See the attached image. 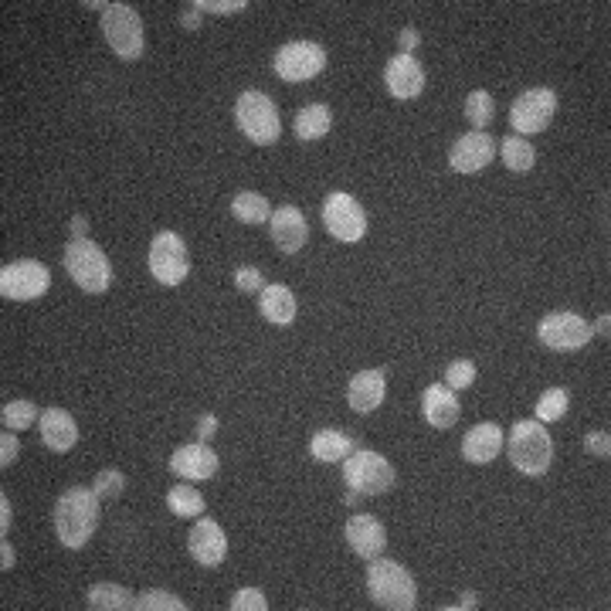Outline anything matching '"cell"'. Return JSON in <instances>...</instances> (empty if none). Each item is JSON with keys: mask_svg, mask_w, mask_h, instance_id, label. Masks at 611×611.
Here are the masks:
<instances>
[{"mask_svg": "<svg viewBox=\"0 0 611 611\" xmlns=\"http://www.w3.org/2000/svg\"><path fill=\"white\" fill-rule=\"evenodd\" d=\"M99 530V496L96 489L72 486L55 503V533L68 550H82Z\"/></svg>", "mask_w": 611, "mask_h": 611, "instance_id": "cell-1", "label": "cell"}, {"mask_svg": "<svg viewBox=\"0 0 611 611\" xmlns=\"http://www.w3.org/2000/svg\"><path fill=\"white\" fill-rule=\"evenodd\" d=\"M367 591L374 598V605L391 611H411L418 605V584L411 578V571L398 561H387V557H374L370 561Z\"/></svg>", "mask_w": 611, "mask_h": 611, "instance_id": "cell-2", "label": "cell"}, {"mask_svg": "<svg viewBox=\"0 0 611 611\" xmlns=\"http://www.w3.org/2000/svg\"><path fill=\"white\" fill-rule=\"evenodd\" d=\"M503 449L510 452L513 469H520L523 476H544L550 469V462H554V442H550V432L544 428V421H537V418L516 421Z\"/></svg>", "mask_w": 611, "mask_h": 611, "instance_id": "cell-3", "label": "cell"}, {"mask_svg": "<svg viewBox=\"0 0 611 611\" xmlns=\"http://www.w3.org/2000/svg\"><path fill=\"white\" fill-rule=\"evenodd\" d=\"M65 272L75 286L82 292H92V296L106 292L113 282V265L92 238H72L65 245Z\"/></svg>", "mask_w": 611, "mask_h": 611, "instance_id": "cell-4", "label": "cell"}, {"mask_svg": "<svg viewBox=\"0 0 611 611\" xmlns=\"http://www.w3.org/2000/svg\"><path fill=\"white\" fill-rule=\"evenodd\" d=\"M235 123L248 140L258 143V146H272V143H279V136H282V119H279L275 102L265 96V92H255V89H248L238 96Z\"/></svg>", "mask_w": 611, "mask_h": 611, "instance_id": "cell-5", "label": "cell"}, {"mask_svg": "<svg viewBox=\"0 0 611 611\" xmlns=\"http://www.w3.org/2000/svg\"><path fill=\"white\" fill-rule=\"evenodd\" d=\"M102 34H106V45L113 48L116 58H123V62H136L146 48L143 17L129 4H109L106 11H102Z\"/></svg>", "mask_w": 611, "mask_h": 611, "instance_id": "cell-6", "label": "cell"}, {"mask_svg": "<svg viewBox=\"0 0 611 611\" xmlns=\"http://www.w3.org/2000/svg\"><path fill=\"white\" fill-rule=\"evenodd\" d=\"M343 483L357 496H381L394 486V466L381 452L354 449L343 459Z\"/></svg>", "mask_w": 611, "mask_h": 611, "instance_id": "cell-7", "label": "cell"}, {"mask_svg": "<svg viewBox=\"0 0 611 611\" xmlns=\"http://www.w3.org/2000/svg\"><path fill=\"white\" fill-rule=\"evenodd\" d=\"M51 286V272L45 262H34V258H17L0 269V296L11 299V303H31L41 299Z\"/></svg>", "mask_w": 611, "mask_h": 611, "instance_id": "cell-8", "label": "cell"}, {"mask_svg": "<svg viewBox=\"0 0 611 611\" xmlns=\"http://www.w3.org/2000/svg\"><path fill=\"white\" fill-rule=\"evenodd\" d=\"M150 275L160 282V286H180L191 272V255H187V245L177 231H160L157 238L150 242Z\"/></svg>", "mask_w": 611, "mask_h": 611, "instance_id": "cell-9", "label": "cell"}, {"mask_svg": "<svg viewBox=\"0 0 611 611\" xmlns=\"http://www.w3.org/2000/svg\"><path fill=\"white\" fill-rule=\"evenodd\" d=\"M323 225L337 242L354 245L367 235V214L357 197H350L347 191H333L323 201Z\"/></svg>", "mask_w": 611, "mask_h": 611, "instance_id": "cell-10", "label": "cell"}, {"mask_svg": "<svg viewBox=\"0 0 611 611\" xmlns=\"http://www.w3.org/2000/svg\"><path fill=\"white\" fill-rule=\"evenodd\" d=\"M554 116H557L554 89H527L523 96H516L510 106V123L516 129V136H523V140L533 133H544Z\"/></svg>", "mask_w": 611, "mask_h": 611, "instance_id": "cell-11", "label": "cell"}, {"mask_svg": "<svg viewBox=\"0 0 611 611\" xmlns=\"http://www.w3.org/2000/svg\"><path fill=\"white\" fill-rule=\"evenodd\" d=\"M326 68V51L316 41H289L275 51V75L282 82H309Z\"/></svg>", "mask_w": 611, "mask_h": 611, "instance_id": "cell-12", "label": "cell"}, {"mask_svg": "<svg viewBox=\"0 0 611 611\" xmlns=\"http://www.w3.org/2000/svg\"><path fill=\"white\" fill-rule=\"evenodd\" d=\"M537 337L544 347L550 350H561V354H571V350H581L591 343V323L578 313H550L540 320L537 326Z\"/></svg>", "mask_w": 611, "mask_h": 611, "instance_id": "cell-13", "label": "cell"}, {"mask_svg": "<svg viewBox=\"0 0 611 611\" xmlns=\"http://www.w3.org/2000/svg\"><path fill=\"white\" fill-rule=\"evenodd\" d=\"M496 157V140L489 133H466L452 143L449 150V167L455 174H479L486 170Z\"/></svg>", "mask_w": 611, "mask_h": 611, "instance_id": "cell-14", "label": "cell"}, {"mask_svg": "<svg viewBox=\"0 0 611 611\" xmlns=\"http://www.w3.org/2000/svg\"><path fill=\"white\" fill-rule=\"evenodd\" d=\"M218 452L204 442H191V445H180V449L170 455V472H177L180 479L187 483H204V479L218 476Z\"/></svg>", "mask_w": 611, "mask_h": 611, "instance_id": "cell-15", "label": "cell"}, {"mask_svg": "<svg viewBox=\"0 0 611 611\" xmlns=\"http://www.w3.org/2000/svg\"><path fill=\"white\" fill-rule=\"evenodd\" d=\"M187 547H191V557L201 567H218L228 557V537L221 530L218 520L211 516H201V520L191 527V537H187Z\"/></svg>", "mask_w": 611, "mask_h": 611, "instance_id": "cell-16", "label": "cell"}, {"mask_svg": "<svg viewBox=\"0 0 611 611\" xmlns=\"http://www.w3.org/2000/svg\"><path fill=\"white\" fill-rule=\"evenodd\" d=\"M347 544L350 550L360 557V561H374V557L384 554L387 547V533H384V523L370 513H357L347 520Z\"/></svg>", "mask_w": 611, "mask_h": 611, "instance_id": "cell-17", "label": "cell"}, {"mask_svg": "<svg viewBox=\"0 0 611 611\" xmlns=\"http://www.w3.org/2000/svg\"><path fill=\"white\" fill-rule=\"evenodd\" d=\"M384 85L394 99H418L425 92V68L415 55H398L384 68Z\"/></svg>", "mask_w": 611, "mask_h": 611, "instance_id": "cell-18", "label": "cell"}, {"mask_svg": "<svg viewBox=\"0 0 611 611\" xmlns=\"http://www.w3.org/2000/svg\"><path fill=\"white\" fill-rule=\"evenodd\" d=\"M269 231H272L275 248H279V252H286V255H296L299 248L306 245V238H309V225H306L303 211L292 208V204H286V208H279V211H272Z\"/></svg>", "mask_w": 611, "mask_h": 611, "instance_id": "cell-19", "label": "cell"}, {"mask_svg": "<svg viewBox=\"0 0 611 611\" xmlns=\"http://www.w3.org/2000/svg\"><path fill=\"white\" fill-rule=\"evenodd\" d=\"M506 445L503 428L493 425V421H483V425L469 428V435L462 438V459L472 462V466H489Z\"/></svg>", "mask_w": 611, "mask_h": 611, "instance_id": "cell-20", "label": "cell"}, {"mask_svg": "<svg viewBox=\"0 0 611 611\" xmlns=\"http://www.w3.org/2000/svg\"><path fill=\"white\" fill-rule=\"evenodd\" d=\"M387 394V381H384V370H360V374L350 377L347 384V401L357 415H370L384 404Z\"/></svg>", "mask_w": 611, "mask_h": 611, "instance_id": "cell-21", "label": "cell"}, {"mask_svg": "<svg viewBox=\"0 0 611 611\" xmlns=\"http://www.w3.org/2000/svg\"><path fill=\"white\" fill-rule=\"evenodd\" d=\"M421 415H425V421L432 428H452L462 415L459 394H455L452 387L428 384L425 394H421Z\"/></svg>", "mask_w": 611, "mask_h": 611, "instance_id": "cell-22", "label": "cell"}, {"mask_svg": "<svg viewBox=\"0 0 611 611\" xmlns=\"http://www.w3.org/2000/svg\"><path fill=\"white\" fill-rule=\"evenodd\" d=\"M38 428H41V442H45L51 452H72L75 442H79V425H75V418L68 415L65 408L41 411Z\"/></svg>", "mask_w": 611, "mask_h": 611, "instance_id": "cell-23", "label": "cell"}, {"mask_svg": "<svg viewBox=\"0 0 611 611\" xmlns=\"http://www.w3.org/2000/svg\"><path fill=\"white\" fill-rule=\"evenodd\" d=\"M258 313L265 316L272 326H289L296 320V296H292L289 286H265L258 292Z\"/></svg>", "mask_w": 611, "mask_h": 611, "instance_id": "cell-24", "label": "cell"}, {"mask_svg": "<svg viewBox=\"0 0 611 611\" xmlns=\"http://www.w3.org/2000/svg\"><path fill=\"white\" fill-rule=\"evenodd\" d=\"M357 449V442L350 438L347 432H340V428H323V432L313 435V442H309V455H313L316 462H343L350 452Z\"/></svg>", "mask_w": 611, "mask_h": 611, "instance_id": "cell-25", "label": "cell"}, {"mask_svg": "<svg viewBox=\"0 0 611 611\" xmlns=\"http://www.w3.org/2000/svg\"><path fill=\"white\" fill-rule=\"evenodd\" d=\"M330 126H333V116H330V109H326L323 102H309V106H303L296 113V136L303 143L323 140V136L330 133Z\"/></svg>", "mask_w": 611, "mask_h": 611, "instance_id": "cell-26", "label": "cell"}, {"mask_svg": "<svg viewBox=\"0 0 611 611\" xmlns=\"http://www.w3.org/2000/svg\"><path fill=\"white\" fill-rule=\"evenodd\" d=\"M499 157H503L506 170H513V174H530L533 163H537V150H533V143L513 133L499 140Z\"/></svg>", "mask_w": 611, "mask_h": 611, "instance_id": "cell-27", "label": "cell"}, {"mask_svg": "<svg viewBox=\"0 0 611 611\" xmlns=\"http://www.w3.org/2000/svg\"><path fill=\"white\" fill-rule=\"evenodd\" d=\"M231 214H235L242 225H265L272 218L269 197H262L258 191H242L231 197Z\"/></svg>", "mask_w": 611, "mask_h": 611, "instance_id": "cell-28", "label": "cell"}, {"mask_svg": "<svg viewBox=\"0 0 611 611\" xmlns=\"http://www.w3.org/2000/svg\"><path fill=\"white\" fill-rule=\"evenodd\" d=\"M85 601H89V608L96 611H126V608H136V598L129 595L126 588H119V584H92L89 595H85Z\"/></svg>", "mask_w": 611, "mask_h": 611, "instance_id": "cell-29", "label": "cell"}, {"mask_svg": "<svg viewBox=\"0 0 611 611\" xmlns=\"http://www.w3.org/2000/svg\"><path fill=\"white\" fill-rule=\"evenodd\" d=\"M167 506L174 516H184V520H197V516H204V496L197 493L194 486L180 483L167 493Z\"/></svg>", "mask_w": 611, "mask_h": 611, "instance_id": "cell-30", "label": "cell"}, {"mask_svg": "<svg viewBox=\"0 0 611 611\" xmlns=\"http://www.w3.org/2000/svg\"><path fill=\"white\" fill-rule=\"evenodd\" d=\"M493 116H496L493 96H489L486 89L469 92V99H466V119H469L472 133H486V126L493 123Z\"/></svg>", "mask_w": 611, "mask_h": 611, "instance_id": "cell-31", "label": "cell"}, {"mask_svg": "<svg viewBox=\"0 0 611 611\" xmlns=\"http://www.w3.org/2000/svg\"><path fill=\"white\" fill-rule=\"evenodd\" d=\"M567 404H571V394L564 391V387H550V391L540 394V401H537V408H533V415H537V421H561L567 415Z\"/></svg>", "mask_w": 611, "mask_h": 611, "instance_id": "cell-32", "label": "cell"}, {"mask_svg": "<svg viewBox=\"0 0 611 611\" xmlns=\"http://www.w3.org/2000/svg\"><path fill=\"white\" fill-rule=\"evenodd\" d=\"M38 418H41V411L34 408L31 401H7V404H4V411H0V421H4V428H11V432H21V428H31Z\"/></svg>", "mask_w": 611, "mask_h": 611, "instance_id": "cell-33", "label": "cell"}, {"mask_svg": "<svg viewBox=\"0 0 611 611\" xmlns=\"http://www.w3.org/2000/svg\"><path fill=\"white\" fill-rule=\"evenodd\" d=\"M136 608L140 611H184V598H177L174 591H163V588H150L136 598Z\"/></svg>", "mask_w": 611, "mask_h": 611, "instance_id": "cell-34", "label": "cell"}, {"mask_svg": "<svg viewBox=\"0 0 611 611\" xmlns=\"http://www.w3.org/2000/svg\"><path fill=\"white\" fill-rule=\"evenodd\" d=\"M472 384H476V364L472 360H455V364L445 367V387H452L455 394Z\"/></svg>", "mask_w": 611, "mask_h": 611, "instance_id": "cell-35", "label": "cell"}, {"mask_svg": "<svg viewBox=\"0 0 611 611\" xmlns=\"http://www.w3.org/2000/svg\"><path fill=\"white\" fill-rule=\"evenodd\" d=\"M92 489H96L99 499H116V496H123L126 476L119 469H102L96 476V483H92Z\"/></svg>", "mask_w": 611, "mask_h": 611, "instance_id": "cell-36", "label": "cell"}, {"mask_svg": "<svg viewBox=\"0 0 611 611\" xmlns=\"http://www.w3.org/2000/svg\"><path fill=\"white\" fill-rule=\"evenodd\" d=\"M231 611H265L269 608V598L262 595L258 588H242V591H235L231 595Z\"/></svg>", "mask_w": 611, "mask_h": 611, "instance_id": "cell-37", "label": "cell"}, {"mask_svg": "<svg viewBox=\"0 0 611 611\" xmlns=\"http://www.w3.org/2000/svg\"><path fill=\"white\" fill-rule=\"evenodd\" d=\"M191 7H197V11H208V14H238L248 7V0H194Z\"/></svg>", "mask_w": 611, "mask_h": 611, "instance_id": "cell-38", "label": "cell"}, {"mask_svg": "<svg viewBox=\"0 0 611 611\" xmlns=\"http://www.w3.org/2000/svg\"><path fill=\"white\" fill-rule=\"evenodd\" d=\"M17 455H21V442H17L11 428H4V435H0V469H11Z\"/></svg>", "mask_w": 611, "mask_h": 611, "instance_id": "cell-39", "label": "cell"}, {"mask_svg": "<svg viewBox=\"0 0 611 611\" xmlns=\"http://www.w3.org/2000/svg\"><path fill=\"white\" fill-rule=\"evenodd\" d=\"M235 286L242 292H262L265 282H262V272L255 269V265H242V269L235 272Z\"/></svg>", "mask_w": 611, "mask_h": 611, "instance_id": "cell-40", "label": "cell"}, {"mask_svg": "<svg viewBox=\"0 0 611 611\" xmlns=\"http://www.w3.org/2000/svg\"><path fill=\"white\" fill-rule=\"evenodd\" d=\"M584 449L595 455V459H608V455H611V435L608 432H588V435H584Z\"/></svg>", "mask_w": 611, "mask_h": 611, "instance_id": "cell-41", "label": "cell"}, {"mask_svg": "<svg viewBox=\"0 0 611 611\" xmlns=\"http://www.w3.org/2000/svg\"><path fill=\"white\" fill-rule=\"evenodd\" d=\"M421 45V34L415 28H404L401 31V38H398V48H401V55H411Z\"/></svg>", "mask_w": 611, "mask_h": 611, "instance_id": "cell-42", "label": "cell"}, {"mask_svg": "<svg viewBox=\"0 0 611 611\" xmlns=\"http://www.w3.org/2000/svg\"><path fill=\"white\" fill-rule=\"evenodd\" d=\"M214 432H218V418H214V415H201V425H197V442H208Z\"/></svg>", "mask_w": 611, "mask_h": 611, "instance_id": "cell-43", "label": "cell"}, {"mask_svg": "<svg viewBox=\"0 0 611 611\" xmlns=\"http://www.w3.org/2000/svg\"><path fill=\"white\" fill-rule=\"evenodd\" d=\"M11 527H14V510H11V503H7V496H0V533L7 537Z\"/></svg>", "mask_w": 611, "mask_h": 611, "instance_id": "cell-44", "label": "cell"}, {"mask_svg": "<svg viewBox=\"0 0 611 611\" xmlns=\"http://www.w3.org/2000/svg\"><path fill=\"white\" fill-rule=\"evenodd\" d=\"M180 24H184V28H201V11H197V7H187V11L180 14Z\"/></svg>", "mask_w": 611, "mask_h": 611, "instance_id": "cell-45", "label": "cell"}, {"mask_svg": "<svg viewBox=\"0 0 611 611\" xmlns=\"http://www.w3.org/2000/svg\"><path fill=\"white\" fill-rule=\"evenodd\" d=\"M0 567H4V571L14 567V547L7 544V537H4V544H0Z\"/></svg>", "mask_w": 611, "mask_h": 611, "instance_id": "cell-46", "label": "cell"}, {"mask_svg": "<svg viewBox=\"0 0 611 611\" xmlns=\"http://www.w3.org/2000/svg\"><path fill=\"white\" fill-rule=\"evenodd\" d=\"M72 238H89V221H85L82 214L72 218Z\"/></svg>", "mask_w": 611, "mask_h": 611, "instance_id": "cell-47", "label": "cell"}, {"mask_svg": "<svg viewBox=\"0 0 611 611\" xmlns=\"http://www.w3.org/2000/svg\"><path fill=\"white\" fill-rule=\"evenodd\" d=\"M608 326H611V316L605 313V316H598V320H595V326H591V333H601V337H608Z\"/></svg>", "mask_w": 611, "mask_h": 611, "instance_id": "cell-48", "label": "cell"}, {"mask_svg": "<svg viewBox=\"0 0 611 611\" xmlns=\"http://www.w3.org/2000/svg\"><path fill=\"white\" fill-rule=\"evenodd\" d=\"M452 608H479V598H476V595H472V591H469V595H462V601H459V605H452Z\"/></svg>", "mask_w": 611, "mask_h": 611, "instance_id": "cell-49", "label": "cell"}]
</instances>
